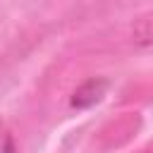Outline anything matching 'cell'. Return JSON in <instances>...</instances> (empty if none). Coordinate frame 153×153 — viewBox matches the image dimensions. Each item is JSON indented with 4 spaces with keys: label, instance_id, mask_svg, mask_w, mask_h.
Masks as SVG:
<instances>
[{
    "label": "cell",
    "instance_id": "6da1fadb",
    "mask_svg": "<svg viewBox=\"0 0 153 153\" xmlns=\"http://www.w3.org/2000/svg\"><path fill=\"white\" fill-rule=\"evenodd\" d=\"M105 88H108V81L105 79H100V76H91V79H86L74 93H72V108H76V110H86V108H91V105H96L103 96H105Z\"/></svg>",
    "mask_w": 153,
    "mask_h": 153
},
{
    "label": "cell",
    "instance_id": "7a4b0ae2",
    "mask_svg": "<svg viewBox=\"0 0 153 153\" xmlns=\"http://www.w3.org/2000/svg\"><path fill=\"white\" fill-rule=\"evenodd\" d=\"M131 41L141 48H148L153 45V10L151 12H143L134 19L131 24Z\"/></svg>",
    "mask_w": 153,
    "mask_h": 153
},
{
    "label": "cell",
    "instance_id": "3957f363",
    "mask_svg": "<svg viewBox=\"0 0 153 153\" xmlns=\"http://www.w3.org/2000/svg\"><path fill=\"white\" fill-rule=\"evenodd\" d=\"M2 151H14V141H12L10 129L0 122V153H2Z\"/></svg>",
    "mask_w": 153,
    "mask_h": 153
}]
</instances>
